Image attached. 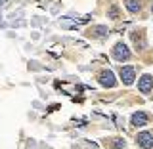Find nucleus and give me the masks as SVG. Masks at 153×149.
<instances>
[{
    "mask_svg": "<svg viewBox=\"0 0 153 149\" xmlns=\"http://www.w3.org/2000/svg\"><path fill=\"white\" fill-rule=\"evenodd\" d=\"M113 58L117 61H128L130 59V50L125 42H117L115 48H113Z\"/></svg>",
    "mask_w": 153,
    "mask_h": 149,
    "instance_id": "f257e3e1",
    "label": "nucleus"
},
{
    "mask_svg": "<svg viewBox=\"0 0 153 149\" xmlns=\"http://www.w3.org/2000/svg\"><path fill=\"white\" fill-rule=\"evenodd\" d=\"M136 143L144 149H151L153 147V134L151 132H140L136 136Z\"/></svg>",
    "mask_w": 153,
    "mask_h": 149,
    "instance_id": "f03ea898",
    "label": "nucleus"
},
{
    "mask_svg": "<svg viewBox=\"0 0 153 149\" xmlns=\"http://www.w3.org/2000/svg\"><path fill=\"white\" fill-rule=\"evenodd\" d=\"M100 84L105 86V88H113V86L117 84L113 71H109V69H107V71H102V73H100Z\"/></svg>",
    "mask_w": 153,
    "mask_h": 149,
    "instance_id": "7ed1b4c3",
    "label": "nucleus"
},
{
    "mask_svg": "<svg viewBox=\"0 0 153 149\" xmlns=\"http://www.w3.org/2000/svg\"><path fill=\"white\" fill-rule=\"evenodd\" d=\"M138 90L142 94H149L153 90V77L151 75H144V77L138 80Z\"/></svg>",
    "mask_w": 153,
    "mask_h": 149,
    "instance_id": "20e7f679",
    "label": "nucleus"
},
{
    "mask_svg": "<svg viewBox=\"0 0 153 149\" xmlns=\"http://www.w3.org/2000/svg\"><path fill=\"white\" fill-rule=\"evenodd\" d=\"M119 75H121V78H123V82H125V84H132V82H134V78H136L134 67H121V69H119Z\"/></svg>",
    "mask_w": 153,
    "mask_h": 149,
    "instance_id": "39448f33",
    "label": "nucleus"
},
{
    "mask_svg": "<svg viewBox=\"0 0 153 149\" xmlns=\"http://www.w3.org/2000/svg\"><path fill=\"white\" fill-rule=\"evenodd\" d=\"M149 121L147 113H144V111H136L134 115H132V119H130V124L132 126H145Z\"/></svg>",
    "mask_w": 153,
    "mask_h": 149,
    "instance_id": "423d86ee",
    "label": "nucleus"
},
{
    "mask_svg": "<svg viewBox=\"0 0 153 149\" xmlns=\"http://www.w3.org/2000/svg\"><path fill=\"white\" fill-rule=\"evenodd\" d=\"M107 27H103V25H96V27H92L88 31V35H92V36H105L107 35Z\"/></svg>",
    "mask_w": 153,
    "mask_h": 149,
    "instance_id": "0eeeda50",
    "label": "nucleus"
},
{
    "mask_svg": "<svg viewBox=\"0 0 153 149\" xmlns=\"http://www.w3.org/2000/svg\"><path fill=\"white\" fill-rule=\"evenodd\" d=\"M126 8H128V12H132V14H138L140 12V0H126Z\"/></svg>",
    "mask_w": 153,
    "mask_h": 149,
    "instance_id": "6e6552de",
    "label": "nucleus"
},
{
    "mask_svg": "<svg viewBox=\"0 0 153 149\" xmlns=\"http://www.w3.org/2000/svg\"><path fill=\"white\" fill-rule=\"evenodd\" d=\"M132 40H134L136 46H140L138 50H144V48H145V40H144V35H142V33H140V35L132 33Z\"/></svg>",
    "mask_w": 153,
    "mask_h": 149,
    "instance_id": "1a4fd4ad",
    "label": "nucleus"
},
{
    "mask_svg": "<svg viewBox=\"0 0 153 149\" xmlns=\"http://www.w3.org/2000/svg\"><path fill=\"white\" fill-rule=\"evenodd\" d=\"M119 15H121V12H119V6H111V8L107 10V17H111V19H119Z\"/></svg>",
    "mask_w": 153,
    "mask_h": 149,
    "instance_id": "9d476101",
    "label": "nucleus"
},
{
    "mask_svg": "<svg viewBox=\"0 0 153 149\" xmlns=\"http://www.w3.org/2000/svg\"><path fill=\"white\" fill-rule=\"evenodd\" d=\"M125 145H126V141L121 140V138H115V140H113V147L115 149H125Z\"/></svg>",
    "mask_w": 153,
    "mask_h": 149,
    "instance_id": "9b49d317",
    "label": "nucleus"
},
{
    "mask_svg": "<svg viewBox=\"0 0 153 149\" xmlns=\"http://www.w3.org/2000/svg\"><path fill=\"white\" fill-rule=\"evenodd\" d=\"M84 145H86L88 149H100V147H98L96 143H92V141H84Z\"/></svg>",
    "mask_w": 153,
    "mask_h": 149,
    "instance_id": "f8f14e48",
    "label": "nucleus"
}]
</instances>
